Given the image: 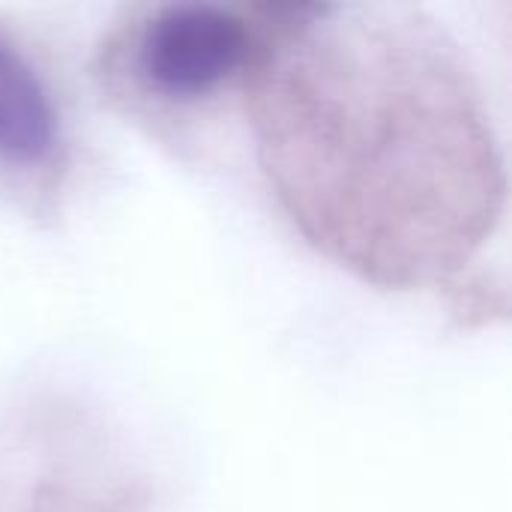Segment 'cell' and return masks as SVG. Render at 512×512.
I'll return each mask as SVG.
<instances>
[{"label":"cell","instance_id":"cell-2","mask_svg":"<svg viewBox=\"0 0 512 512\" xmlns=\"http://www.w3.org/2000/svg\"><path fill=\"white\" fill-rule=\"evenodd\" d=\"M267 6L153 0L123 12L96 57V81L132 120L186 144L234 111L264 51Z\"/></svg>","mask_w":512,"mask_h":512},{"label":"cell","instance_id":"cell-1","mask_svg":"<svg viewBox=\"0 0 512 512\" xmlns=\"http://www.w3.org/2000/svg\"><path fill=\"white\" fill-rule=\"evenodd\" d=\"M243 117L288 219L366 282L435 285L501 219L507 177L486 96L417 6H267Z\"/></svg>","mask_w":512,"mask_h":512},{"label":"cell","instance_id":"cell-3","mask_svg":"<svg viewBox=\"0 0 512 512\" xmlns=\"http://www.w3.org/2000/svg\"><path fill=\"white\" fill-rule=\"evenodd\" d=\"M72 171L63 96L30 42L0 18V189L33 213H51Z\"/></svg>","mask_w":512,"mask_h":512}]
</instances>
